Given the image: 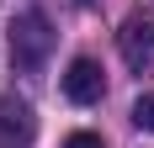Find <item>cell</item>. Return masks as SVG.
Here are the masks:
<instances>
[{
  "label": "cell",
  "instance_id": "cell-3",
  "mask_svg": "<svg viewBox=\"0 0 154 148\" xmlns=\"http://www.w3.org/2000/svg\"><path fill=\"white\" fill-rule=\"evenodd\" d=\"M32 138H37L32 106L16 95H0V148H32Z\"/></svg>",
  "mask_w": 154,
  "mask_h": 148
},
{
  "label": "cell",
  "instance_id": "cell-2",
  "mask_svg": "<svg viewBox=\"0 0 154 148\" xmlns=\"http://www.w3.org/2000/svg\"><path fill=\"white\" fill-rule=\"evenodd\" d=\"M117 53L133 74H154V21L143 16H128L122 32H117Z\"/></svg>",
  "mask_w": 154,
  "mask_h": 148
},
{
  "label": "cell",
  "instance_id": "cell-4",
  "mask_svg": "<svg viewBox=\"0 0 154 148\" xmlns=\"http://www.w3.org/2000/svg\"><path fill=\"white\" fill-rule=\"evenodd\" d=\"M64 95L75 106H96L101 95H106V74H101V64L96 58H75L69 69H64Z\"/></svg>",
  "mask_w": 154,
  "mask_h": 148
},
{
  "label": "cell",
  "instance_id": "cell-5",
  "mask_svg": "<svg viewBox=\"0 0 154 148\" xmlns=\"http://www.w3.org/2000/svg\"><path fill=\"white\" fill-rule=\"evenodd\" d=\"M133 122H138L143 132H154V90H149V95H138V106H133Z\"/></svg>",
  "mask_w": 154,
  "mask_h": 148
},
{
  "label": "cell",
  "instance_id": "cell-6",
  "mask_svg": "<svg viewBox=\"0 0 154 148\" xmlns=\"http://www.w3.org/2000/svg\"><path fill=\"white\" fill-rule=\"evenodd\" d=\"M64 148H106V143H101L96 132H69V143H64Z\"/></svg>",
  "mask_w": 154,
  "mask_h": 148
},
{
  "label": "cell",
  "instance_id": "cell-1",
  "mask_svg": "<svg viewBox=\"0 0 154 148\" xmlns=\"http://www.w3.org/2000/svg\"><path fill=\"white\" fill-rule=\"evenodd\" d=\"M48 53H53V27H48L43 11H21L11 27V64L21 74H37L48 64Z\"/></svg>",
  "mask_w": 154,
  "mask_h": 148
},
{
  "label": "cell",
  "instance_id": "cell-7",
  "mask_svg": "<svg viewBox=\"0 0 154 148\" xmlns=\"http://www.w3.org/2000/svg\"><path fill=\"white\" fill-rule=\"evenodd\" d=\"M80 5H91V0H80Z\"/></svg>",
  "mask_w": 154,
  "mask_h": 148
}]
</instances>
